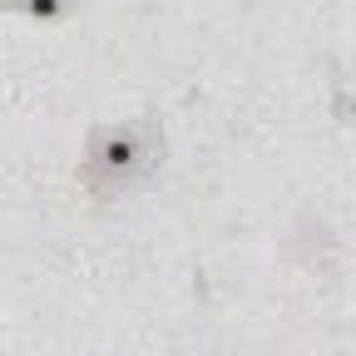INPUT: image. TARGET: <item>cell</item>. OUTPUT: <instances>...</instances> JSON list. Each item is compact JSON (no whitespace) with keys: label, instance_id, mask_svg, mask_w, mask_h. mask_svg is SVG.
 I'll use <instances>...</instances> for the list:
<instances>
[{"label":"cell","instance_id":"obj_1","mask_svg":"<svg viewBox=\"0 0 356 356\" xmlns=\"http://www.w3.org/2000/svg\"><path fill=\"white\" fill-rule=\"evenodd\" d=\"M163 159V139L159 129L144 124H119V129H95L89 134V163H84V184L99 198H114L159 168Z\"/></svg>","mask_w":356,"mask_h":356}]
</instances>
